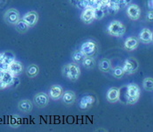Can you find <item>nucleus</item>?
Returning <instances> with one entry per match:
<instances>
[{
    "label": "nucleus",
    "mask_w": 153,
    "mask_h": 132,
    "mask_svg": "<svg viewBox=\"0 0 153 132\" xmlns=\"http://www.w3.org/2000/svg\"><path fill=\"white\" fill-rule=\"evenodd\" d=\"M127 14H128L130 19H133V20H137L140 17L141 10L138 7V5H137V4H130L127 8Z\"/></svg>",
    "instance_id": "0eeeda50"
},
{
    "label": "nucleus",
    "mask_w": 153,
    "mask_h": 132,
    "mask_svg": "<svg viewBox=\"0 0 153 132\" xmlns=\"http://www.w3.org/2000/svg\"><path fill=\"white\" fill-rule=\"evenodd\" d=\"M20 120L21 119L18 116H13L10 120V124L12 126H17L20 123Z\"/></svg>",
    "instance_id": "c756f323"
},
{
    "label": "nucleus",
    "mask_w": 153,
    "mask_h": 132,
    "mask_svg": "<svg viewBox=\"0 0 153 132\" xmlns=\"http://www.w3.org/2000/svg\"><path fill=\"white\" fill-rule=\"evenodd\" d=\"M81 19L84 23L89 24L92 22V20L94 19V8L93 7H87L84 9V11L82 13Z\"/></svg>",
    "instance_id": "1a4fd4ad"
},
{
    "label": "nucleus",
    "mask_w": 153,
    "mask_h": 132,
    "mask_svg": "<svg viewBox=\"0 0 153 132\" xmlns=\"http://www.w3.org/2000/svg\"><path fill=\"white\" fill-rule=\"evenodd\" d=\"M143 86L145 90L147 91H153V79L151 77L145 78L143 82Z\"/></svg>",
    "instance_id": "cd10ccee"
},
{
    "label": "nucleus",
    "mask_w": 153,
    "mask_h": 132,
    "mask_svg": "<svg viewBox=\"0 0 153 132\" xmlns=\"http://www.w3.org/2000/svg\"><path fill=\"white\" fill-rule=\"evenodd\" d=\"M15 27H16V30H17L19 33H25V32L29 29L30 26L26 24V22L22 19H19V20L18 21V23L15 24Z\"/></svg>",
    "instance_id": "412c9836"
},
{
    "label": "nucleus",
    "mask_w": 153,
    "mask_h": 132,
    "mask_svg": "<svg viewBox=\"0 0 153 132\" xmlns=\"http://www.w3.org/2000/svg\"><path fill=\"white\" fill-rule=\"evenodd\" d=\"M83 66L87 68H92L95 66V60L93 58V56H86L83 60Z\"/></svg>",
    "instance_id": "393cba45"
},
{
    "label": "nucleus",
    "mask_w": 153,
    "mask_h": 132,
    "mask_svg": "<svg viewBox=\"0 0 153 132\" xmlns=\"http://www.w3.org/2000/svg\"><path fill=\"white\" fill-rule=\"evenodd\" d=\"M140 96V89L137 84H130L126 88L125 92V99L127 103L133 104L136 103Z\"/></svg>",
    "instance_id": "f03ea898"
},
{
    "label": "nucleus",
    "mask_w": 153,
    "mask_h": 132,
    "mask_svg": "<svg viewBox=\"0 0 153 132\" xmlns=\"http://www.w3.org/2000/svg\"><path fill=\"white\" fill-rule=\"evenodd\" d=\"M14 60H15V55L10 51H6L0 53V61H4L7 65H10Z\"/></svg>",
    "instance_id": "2eb2a0df"
},
{
    "label": "nucleus",
    "mask_w": 153,
    "mask_h": 132,
    "mask_svg": "<svg viewBox=\"0 0 153 132\" xmlns=\"http://www.w3.org/2000/svg\"><path fill=\"white\" fill-rule=\"evenodd\" d=\"M39 67L34 65V64H33V65H30L27 67V69H26V74L29 77H31V78H33V77H35L36 75L39 73Z\"/></svg>",
    "instance_id": "5701e85b"
},
{
    "label": "nucleus",
    "mask_w": 153,
    "mask_h": 132,
    "mask_svg": "<svg viewBox=\"0 0 153 132\" xmlns=\"http://www.w3.org/2000/svg\"><path fill=\"white\" fill-rule=\"evenodd\" d=\"M62 74L72 82H75L79 79L81 69L77 63H69L62 67Z\"/></svg>",
    "instance_id": "f257e3e1"
},
{
    "label": "nucleus",
    "mask_w": 153,
    "mask_h": 132,
    "mask_svg": "<svg viewBox=\"0 0 153 132\" xmlns=\"http://www.w3.org/2000/svg\"><path fill=\"white\" fill-rule=\"evenodd\" d=\"M152 33L147 29V28H144L142 30V32L140 33V35H139V39L143 43H150L152 42Z\"/></svg>",
    "instance_id": "dca6fc26"
},
{
    "label": "nucleus",
    "mask_w": 153,
    "mask_h": 132,
    "mask_svg": "<svg viewBox=\"0 0 153 132\" xmlns=\"http://www.w3.org/2000/svg\"><path fill=\"white\" fill-rule=\"evenodd\" d=\"M120 98V90L117 88H112L108 91L107 99L109 102H116Z\"/></svg>",
    "instance_id": "4468645a"
},
{
    "label": "nucleus",
    "mask_w": 153,
    "mask_h": 132,
    "mask_svg": "<svg viewBox=\"0 0 153 132\" xmlns=\"http://www.w3.org/2000/svg\"><path fill=\"white\" fill-rule=\"evenodd\" d=\"M19 108L23 112H30L33 108V103L29 100H22L19 102Z\"/></svg>",
    "instance_id": "6ab92c4d"
},
{
    "label": "nucleus",
    "mask_w": 153,
    "mask_h": 132,
    "mask_svg": "<svg viewBox=\"0 0 153 132\" xmlns=\"http://www.w3.org/2000/svg\"><path fill=\"white\" fill-rule=\"evenodd\" d=\"M147 20L150 22H153V11H150L147 13Z\"/></svg>",
    "instance_id": "2f4dec72"
},
{
    "label": "nucleus",
    "mask_w": 153,
    "mask_h": 132,
    "mask_svg": "<svg viewBox=\"0 0 153 132\" xmlns=\"http://www.w3.org/2000/svg\"><path fill=\"white\" fill-rule=\"evenodd\" d=\"M19 80L17 77H15V76H14V79H13V82H12V85H15V86H17V85H19Z\"/></svg>",
    "instance_id": "473e14b6"
},
{
    "label": "nucleus",
    "mask_w": 153,
    "mask_h": 132,
    "mask_svg": "<svg viewBox=\"0 0 153 132\" xmlns=\"http://www.w3.org/2000/svg\"><path fill=\"white\" fill-rule=\"evenodd\" d=\"M124 73H124L123 68L121 67H117L114 68V70H113V75H114L115 77H117V78L122 77Z\"/></svg>",
    "instance_id": "c85d7f7f"
},
{
    "label": "nucleus",
    "mask_w": 153,
    "mask_h": 132,
    "mask_svg": "<svg viewBox=\"0 0 153 132\" xmlns=\"http://www.w3.org/2000/svg\"><path fill=\"white\" fill-rule=\"evenodd\" d=\"M85 55L82 53V52L80 50V51H74V53H73V54H72V59L75 62V63H77V64H79V63H82L83 60L85 59Z\"/></svg>",
    "instance_id": "4be33fe9"
},
{
    "label": "nucleus",
    "mask_w": 153,
    "mask_h": 132,
    "mask_svg": "<svg viewBox=\"0 0 153 132\" xmlns=\"http://www.w3.org/2000/svg\"><path fill=\"white\" fill-rule=\"evenodd\" d=\"M5 71H3V70H0V80L2 79V77H3V75H4V73Z\"/></svg>",
    "instance_id": "f704fd0d"
},
{
    "label": "nucleus",
    "mask_w": 153,
    "mask_h": 132,
    "mask_svg": "<svg viewBox=\"0 0 153 132\" xmlns=\"http://www.w3.org/2000/svg\"><path fill=\"white\" fill-rule=\"evenodd\" d=\"M137 46H138V40H137V39H136L134 37L128 38L124 42V47L130 51L136 49L137 47Z\"/></svg>",
    "instance_id": "f3484780"
},
{
    "label": "nucleus",
    "mask_w": 153,
    "mask_h": 132,
    "mask_svg": "<svg viewBox=\"0 0 153 132\" xmlns=\"http://www.w3.org/2000/svg\"><path fill=\"white\" fill-rule=\"evenodd\" d=\"M123 68L126 73H135L138 68V62L135 59H127L123 63Z\"/></svg>",
    "instance_id": "423d86ee"
},
{
    "label": "nucleus",
    "mask_w": 153,
    "mask_h": 132,
    "mask_svg": "<svg viewBox=\"0 0 153 132\" xmlns=\"http://www.w3.org/2000/svg\"><path fill=\"white\" fill-rule=\"evenodd\" d=\"M14 76H15V75H13L10 71H5V72H4L3 77H2V79H1V82L4 83V85L5 86V88L12 84Z\"/></svg>",
    "instance_id": "aec40b11"
},
{
    "label": "nucleus",
    "mask_w": 153,
    "mask_h": 132,
    "mask_svg": "<svg viewBox=\"0 0 153 132\" xmlns=\"http://www.w3.org/2000/svg\"><path fill=\"white\" fill-rule=\"evenodd\" d=\"M8 71H10L13 75L16 76V75H18V74H19V73H22V71H23V66H22V64L19 61L14 60L13 62H12L9 65Z\"/></svg>",
    "instance_id": "f8f14e48"
},
{
    "label": "nucleus",
    "mask_w": 153,
    "mask_h": 132,
    "mask_svg": "<svg viewBox=\"0 0 153 132\" xmlns=\"http://www.w3.org/2000/svg\"><path fill=\"white\" fill-rule=\"evenodd\" d=\"M106 9H107V12H108L109 15H115V14L119 11L120 7H119V5L117 4L108 3V4L107 5Z\"/></svg>",
    "instance_id": "bb28decb"
},
{
    "label": "nucleus",
    "mask_w": 153,
    "mask_h": 132,
    "mask_svg": "<svg viewBox=\"0 0 153 132\" xmlns=\"http://www.w3.org/2000/svg\"><path fill=\"white\" fill-rule=\"evenodd\" d=\"M34 102L39 108H44L47 105L49 102V98L45 93H39L34 97Z\"/></svg>",
    "instance_id": "9b49d317"
},
{
    "label": "nucleus",
    "mask_w": 153,
    "mask_h": 132,
    "mask_svg": "<svg viewBox=\"0 0 153 132\" xmlns=\"http://www.w3.org/2000/svg\"><path fill=\"white\" fill-rule=\"evenodd\" d=\"M94 101H95V99L93 96L88 95V96H83L82 98L80 100L79 107L82 109H88L94 104Z\"/></svg>",
    "instance_id": "6e6552de"
},
{
    "label": "nucleus",
    "mask_w": 153,
    "mask_h": 132,
    "mask_svg": "<svg viewBox=\"0 0 153 132\" xmlns=\"http://www.w3.org/2000/svg\"><path fill=\"white\" fill-rule=\"evenodd\" d=\"M152 41L153 42V32H152Z\"/></svg>",
    "instance_id": "c9c22d12"
},
{
    "label": "nucleus",
    "mask_w": 153,
    "mask_h": 132,
    "mask_svg": "<svg viewBox=\"0 0 153 132\" xmlns=\"http://www.w3.org/2000/svg\"><path fill=\"white\" fill-rule=\"evenodd\" d=\"M110 67H111V64L108 59H102L99 63V68L102 72H108Z\"/></svg>",
    "instance_id": "b1692460"
},
{
    "label": "nucleus",
    "mask_w": 153,
    "mask_h": 132,
    "mask_svg": "<svg viewBox=\"0 0 153 132\" xmlns=\"http://www.w3.org/2000/svg\"><path fill=\"white\" fill-rule=\"evenodd\" d=\"M62 99H63V102L68 104V105H70L73 104L75 101V94L73 92V91H66L63 95H62Z\"/></svg>",
    "instance_id": "a211bd4d"
},
{
    "label": "nucleus",
    "mask_w": 153,
    "mask_h": 132,
    "mask_svg": "<svg viewBox=\"0 0 153 132\" xmlns=\"http://www.w3.org/2000/svg\"><path fill=\"white\" fill-rule=\"evenodd\" d=\"M149 6H150V8L153 9V0H150L149 1Z\"/></svg>",
    "instance_id": "72a5a7b5"
},
{
    "label": "nucleus",
    "mask_w": 153,
    "mask_h": 132,
    "mask_svg": "<svg viewBox=\"0 0 153 132\" xmlns=\"http://www.w3.org/2000/svg\"><path fill=\"white\" fill-rule=\"evenodd\" d=\"M107 31L112 36L120 37L123 36L125 33L126 28H125L124 24H123V23H121L120 21L114 20V21H112L110 24H108Z\"/></svg>",
    "instance_id": "7ed1b4c3"
},
{
    "label": "nucleus",
    "mask_w": 153,
    "mask_h": 132,
    "mask_svg": "<svg viewBox=\"0 0 153 132\" xmlns=\"http://www.w3.org/2000/svg\"><path fill=\"white\" fill-rule=\"evenodd\" d=\"M105 12H106V10L104 8H102V7L94 8V19H102L105 15Z\"/></svg>",
    "instance_id": "a878e982"
},
{
    "label": "nucleus",
    "mask_w": 153,
    "mask_h": 132,
    "mask_svg": "<svg viewBox=\"0 0 153 132\" xmlns=\"http://www.w3.org/2000/svg\"><path fill=\"white\" fill-rule=\"evenodd\" d=\"M49 94H50V97L52 99L57 100V99H59L63 95V89L59 85H53L51 87Z\"/></svg>",
    "instance_id": "ddd939ff"
},
{
    "label": "nucleus",
    "mask_w": 153,
    "mask_h": 132,
    "mask_svg": "<svg viewBox=\"0 0 153 132\" xmlns=\"http://www.w3.org/2000/svg\"><path fill=\"white\" fill-rule=\"evenodd\" d=\"M131 0H119V6L120 8H123L124 6H126L127 4H129Z\"/></svg>",
    "instance_id": "7c9ffc66"
},
{
    "label": "nucleus",
    "mask_w": 153,
    "mask_h": 132,
    "mask_svg": "<svg viewBox=\"0 0 153 132\" xmlns=\"http://www.w3.org/2000/svg\"><path fill=\"white\" fill-rule=\"evenodd\" d=\"M4 21L7 24H14L15 25L18 23V21L20 19V17H19V13L17 10L10 9L4 13Z\"/></svg>",
    "instance_id": "39448f33"
},
{
    "label": "nucleus",
    "mask_w": 153,
    "mask_h": 132,
    "mask_svg": "<svg viewBox=\"0 0 153 132\" xmlns=\"http://www.w3.org/2000/svg\"><path fill=\"white\" fill-rule=\"evenodd\" d=\"M23 19L30 27H32V26L35 25L36 23L38 22L39 15L36 12H29L24 16Z\"/></svg>",
    "instance_id": "9d476101"
},
{
    "label": "nucleus",
    "mask_w": 153,
    "mask_h": 132,
    "mask_svg": "<svg viewBox=\"0 0 153 132\" xmlns=\"http://www.w3.org/2000/svg\"><path fill=\"white\" fill-rule=\"evenodd\" d=\"M85 56H94L97 51V45L94 41L88 40L81 46L80 49Z\"/></svg>",
    "instance_id": "20e7f679"
}]
</instances>
